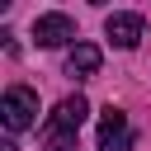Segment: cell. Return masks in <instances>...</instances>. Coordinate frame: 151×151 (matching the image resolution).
Returning a JSON list of instances; mask_svg holds the SVG:
<instances>
[{
    "label": "cell",
    "instance_id": "5",
    "mask_svg": "<svg viewBox=\"0 0 151 151\" xmlns=\"http://www.w3.org/2000/svg\"><path fill=\"white\" fill-rule=\"evenodd\" d=\"M104 33H109V42L113 47H137L142 42V33H146V24H142V14H109V24H104Z\"/></svg>",
    "mask_w": 151,
    "mask_h": 151
},
{
    "label": "cell",
    "instance_id": "3",
    "mask_svg": "<svg viewBox=\"0 0 151 151\" xmlns=\"http://www.w3.org/2000/svg\"><path fill=\"white\" fill-rule=\"evenodd\" d=\"M33 38H38V47H61V42L76 38V24H71V14L52 9V14H38L33 19Z\"/></svg>",
    "mask_w": 151,
    "mask_h": 151
},
{
    "label": "cell",
    "instance_id": "1",
    "mask_svg": "<svg viewBox=\"0 0 151 151\" xmlns=\"http://www.w3.org/2000/svg\"><path fill=\"white\" fill-rule=\"evenodd\" d=\"M85 113H90V104L80 99V94H66L57 109H52V118H47V127H42V146H76V132L85 127Z\"/></svg>",
    "mask_w": 151,
    "mask_h": 151
},
{
    "label": "cell",
    "instance_id": "7",
    "mask_svg": "<svg viewBox=\"0 0 151 151\" xmlns=\"http://www.w3.org/2000/svg\"><path fill=\"white\" fill-rule=\"evenodd\" d=\"M42 151H76V146H42Z\"/></svg>",
    "mask_w": 151,
    "mask_h": 151
},
{
    "label": "cell",
    "instance_id": "4",
    "mask_svg": "<svg viewBox=\"0 0 151 151\" xmlns=\"http://www.w3.org/2000/svg\"><path fill=\"white\" fill-rule=\"evenodd\" d=\"M132 146V127H127V113L123 109H104V118H99V151H127Z\"/></svg>",
    "mask_w": 151,
    "mask_h": 151
},
{
    "label": "cell",
    "instance_id": "6",
    "mask_svg": "<svg viewBox=\"0 0 151 151\" xmlns=\"http://www.w3.org/2000/svg\"><path fill=\"white\" fill-rule=\"evenodd\" d=\"M94 71H99V47H94V42H76V47L66 52V76L90 80Z\"/></svg>",
    "mask_w": 151,
    "mask_h": 151
},
{
    "label": "cell",
    "instance_id": "2",
    "mask_svg": "<svg viewBox=\"0 0 151 151\" xmlns=\"http://www.w3.org/2000/svg\"><path fill=\"white\" fill-rule=\"evenodd\" d=\"M0 123H5L9 132L33 127V123H38V94H33L28 85H9L5 99H0Z\"/></svg>",
    "mask_w": 151,
    "mask_h": 151
}]
</instances>
